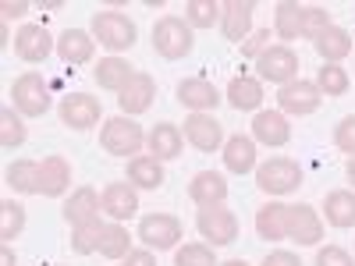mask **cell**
Here are the masks:
<instances>
[{"label":"cell","mask_w":355,"mask_h":266,"mask_svg":"<svg viewBox=\"0 0 355 266\" xmlns=\"http://www.w3.org/2000/svg\"><path fill=\"white\" fill-rule=\"evenodd\" d=\"M178 103L189 107L192 114H206L220 103V93H217V85L206 82V78H182L178 82Z\"/></svg>","instance_id":"e0dca14e"},{"label":"cell","mask_w":355,"mask_h":266,"mask_svg":"<svg viewBox=\"0 0 355 266\" xmlns=\"http://www.w3.org/2000/svg\"><path fill=\"white\" fill-rule=\"evenodd\" d=\"M224 167L231 174H249L256 170V139L249 135H231L224 142Z\"/></svg>","instance_id":"484cf974"},{"label":"cell","mask_w":355,"mask_h":266,"mask_svg":"<svg viewBox=\"0 0 355 266\" xmlns=\"http://www.w3.org/2000/svg\"><path fill=\"white\" fill-rule=\"evenodd\" d=\"M0 266H18V256L11 252V245H4V252H0Z\"/></svg>","instance_id":"7dc6e473"},{"label":"cell","mask_w":355,"mask_h":266,"mask_svg":"<svg viewBox=\"0 0 355 266\" xmlns=\"http://www.w3.org/2000/svg\"><path fill=\"white\" fill-rule=\"evenodd\" d=\"M189 199L199 206V210H206V206H224V199H227L224 174H217V170H199L192 181H189Z\"/></svg>","instance_id":"ac0fdd59"},{"label":"cell","mask_w":355,"mask_h":266,"mask_svg":"<svg viewBox=\"0 0 355 266\" xmlns=\"http://www.w3.org/2000/svg\"><path fill=\"white\" fill-rule=\"evenodd\" d=\"M71 185V167L64 157H46L40 163V195L46 199H61Z\"/></svg>","instance_id":"7402d4cb"},{"label":"cell","mask_w":355,"mask_h":266,"mask_svg":"<svg viewBox=\"0 0 355 266\" xmlns=\"http://www.w3.org/2000/svg\"><path fill=\"white\" fill-rule=\"evenodd\" d=\"M21 142H25L21 114H15V107H4L0 110V145H4V150H18Z\"/></svg>","instance_id":"74e56055"},{"label":"cell","mask_w":355,"mask_h":266,"mask_svg":"<svg viewBox=\"0 0 355 266\" xmlns=\"http://www.w3.org/2000/svg\"><path fill=\"white\" fill-rule=\"evenodd\" d=\"M53 50V39L43 25H21L15 36V53L21 57L25 64H43Z\"/></svg>","instance_id":"5bb4252c"},{"label":"cell","mask_w":355,"mask_h":266,"mask_svg":"<svg viewBox=\"0 0 355 266\" xmlns=\"http://www.w3.org/2000/svg\"><path fill=\"white\" fill-rule=\"evenodd\" d=\"M224 18V4L217 0H189L185 4V21L192 28H214Z\"/></svg>","instance_id":"836d02e7"},{"label":"cell","mask_w":355,"mask_h":266,"mask_svg":"<svg viewBox=\"0 0 355 266\" xmlns=\"http://www.w3.org/2000/svg\"><path fill=\"white\" fill-rule=\"evenodd\" d=\"M100 100L96 96H85V93H71L61 100V121L75 132H85V128H93L100 121Z\"/></svg>","instance_id":"4fadbf2b"},{"label":"cell","mask_w":355,"mask_h":266,"mask_svg":"<svg viewBox=\"0 0 355 266\" xmlns=\"http://www.w3.org/2000/svg\"><path fill=\"white\" fill-rule=\"evenodd\" d=\"M192 46H196L192 25L182 15H164L153 25V50L164 57V61H182V57L192 53Z\"/></svg>","instance_id":"6da1fadb"},{"label":"cell","mask_w":355,"mask_h":266,"mask_svg":"<svg viewBox=\"0 0 355 266\" xmlns=\"http://www.w3.org/2000/svg\"><path fill=\"white\" fill-rule=\"evenodd\" d=\"M103 227H107V224H100V217L85 220V224H78V227H71V249H75L78 256L100 252V238H103Z\"/></svg>","instance_id":"e575fe53"},{"label":"cell","mask_w":355,"mask_h":266,"mask_svg":"<svg viewBox=\"0 0 355 266\" xmlns=\"http://www.w3.org/2000/svg\"><path fill=\"white\" fill-rule=\"evenodd\" d=\"M288 217H291V206L266 202L263 210L256 213V234L263 242H284L288 238Z\"/></svg>","instance_id":"44dd1931"},{"label":"cell","mask_w":355,"mask_h":266,"mask_svg":"<svg viewBox=\"0 0 355 266\" xmlns=\"http://www.w3.org/2000/svg\"><path fill=\"white\" fill-rule=\"evenodd\" d=\"M263 266H302V259L299 256H295V252H270V256H266L263 259Z\"/></svg>","instance_id":"ee69618b"},{"label":"cell","mask_w":355,"mask_h":266,"mask_svg":"<svg viewBox=\"0 0 355 266\" xmlns=\"http://www.w3.org/2000/svg\"><path fill=\"white\" fill-rule=\"evenodd\" d=\"M323 213L331 227H355V192L352 188H334L323 199Z\"/></svg>","instance_id":"f1b7e54d"},{"label":"cell","mask_w":355,"mask_h":266,"mask_svg":"<svg viewBox=\"0 0 355 266\" xmlns=\"http://www.w3.org/2000/svg\"><path fill=\"white\" fill-rule=\"evenodd\" d=\"M61 217H64V224H71V227H78V224H85V220L100 217V195H96V188H93V185L75 188L71 199L64 202Z\"/></svg>","instance_id":"603a6c76"},{"label":"cell","mask_w":355,"mask_h":266,"mask_svg":"<svg viewBox=\"0 0 355 266\" xmlns=\"http://www.w3.org/2000/svg\"><path fill=\"white\" fill-rule=\"evenodd\" d=\"M125 266H157L153 249H132V252L125 256Z\"/></svg>","instance_id":"f6af8a7d"},{"label":"cell","mask_w":355,"mask_h":266,"mask_svg":"<svg viewBox=\"0 0 355 266\" xmlns=\"http://www.w3.org/2000/svg\"><path fill=\"white\" fill-rule=\"evenodd\" d=\"M323 238V220L313 210L309 202L291 206V217H288V242H299V245H316Z\"/></svg>","instance_id":"9a60e30c"},{"label":"cell","mask_w":355,"mask_h":266,"mask_svg":"<svg viewBox=\"0 0 355 266\" xmlns=\"http://www.w3.org/2000/svg\"><path fill=\"white\" fill-rule=\"evenodd\" d=\"M327 25H334L327 8L323 4H306V11H302V39H316Z\"/></svg>","instance_id":"ab89813d"},{"label":"cell","mask_w":355,"mask_h":266,"mask_svg":"<svg viewBox=\"0 0 355 266\" xmlns=\"http://www.w3.org/2000/svg\"><path fill=\"white\" fill-rule=\"evenodd\" d=\"M313 46L323 57V64H341L345 57L352 53V36H348V28H341V25H327L313 39Z\"/></svg>","instance_id":"cb8c5ba5"},{"label":"cell","mask_w":355,"mask_h":266,"mask_svg":"<svg viewBox=\"0 0 355 266\" xmlns=\"http://www.w3.org/2000/svg\"><path fill=\"white\" fill-rule=\"evenodd\" d=\"M256 185L266 195H288L302 185V167L288 157H274L256 167Z\"/></svg>","instance_id":"277c9868"},{"label":"cell","mask_w":355,"mask_h":266,"mask_svg":"<svg viewBox=\"0 0 355 266\" xmlns=\"http://www.w3.org/2000/svg\"><path fill=\"white\" fill-rule=\"evenodd\" d=\"M21 231H25V206L15 199H4L0 202V238L15 242Z\"/></svg>","instance_id":"8d00e7d4"},{"label":"cell","mask_w":355,"mask_h":266,"mask_svg":"<svg viewBox=\"0 0 355 266\" xmlns=\"http://www.w3.org/2000/svg\"><path fill=\"white\" fill-rule=\"evenodd\" d=\"M174 266H217V259L206 242H189L174 252Z\"/></svg>","instance_id":"f35d334b"},{"label":"cell","mask_w":355,"mask_h":266,"mask_svg":"<svg viewBox=\"0 0 355 266\" xmlns=\"http://www.w3.org/2000/svg\"><path fill=\"white\" fill-rule=\"evenodd\" d=\"M139 238L146 249H157V252H167L182 242V220L174 213H146L139 220Z\"/></svg>","instance_id":"ba28073f"},{"label":"cell","mask_w":355,"mask_h":266,"mask_svg":"<svg viewBox=\"0 0 355 266\" xmlns=\"http://www.w3.org/2000/svg\"><path fill=\"white\" fill-rule=\"evenodd\" d=\"M57 53H61L64 64H89L96 53V39H93V33H85V28H68V33H61V39H57Z\"/></svg>","instance_id":"d6986e66"},{"label":"cell","mask_w":355,"mask_h":266,"mask_svg":"<svg viewBox=\"0 0 355 266\" xmlns=\"http://www.w3.org/2000/svg\"><path fill=\"white\" fill-rule=\"evenodd\" d=\"M185 139L199 153H214L224 145V128L214 114H189L185 117Z\"/></svg>","instance_id":"7c38bea8"},{"label":"cell","mask_w":355,"mask_h":266,"mask_svg":"<svg viewBox=\"0 0 355 266\" xmlns=\"http://www.w3.org/2000/svg\"><path fill=\"white\" fill-rule=\"evenodd\" d=\"M220 28L231 43H245L252 36V4H242V0H231L224 4V18H220Z\"/></svg>","instance_id":"4316f807"},{"label":"cell","mask_w":355,"mask_h":266,"mask_svg":"<svg viewBox=\"0 0 355 266\" xmlns=\"http://www.w3.org/2000/svg\"><path fill=\"white\" fill-rule=\"evenodd\" d=\"M220 266H249L245 259H227V263H220Z\"/></svg>","instance_id":"681fc988"},{"label":"cell","mask_w":355,"mask_h":266,"mask_svg":"<svg viewBox=\"0 0 355 266\" xmlns=\"http://www.w3.org/2000/svg\"><path fill=\"white\" fill-rule=\"evenodd\" d=\"M100 145L110 153V157H132L146 145V132L142 125H135L132 117H110L103 121V132H100Z\"/></svg>","instance_id":"3957f363"},{"label":"cell","mask_w":355,"mask_h":266,"mask_svg":"<svg viewBox=\"0 0 355 266\" xmlns=\"http://www.w3.org/2000/svg\"><path fill=\"white\" fill-rule=\"evenodd\" d=\"M11 96H15V110L21 117H43L50 110V85L36 71H25L21 78H15Z\"/></svg>","instance_id":"5b68a950"},{"label":"cell","mask_w":355,"mask_h":266,"mask_svg":"<svg viewBox=\"0 0 355 266\" xmlns=\"http://www.w3.org/2000/svg\"><path fill=\"white\" fill-rule=\"evenodd\" d=\"M153 96H157V82L153 75H146V71H135L132 82L117 93V103H121V114L125 117H139L153 107Z\"/></svg>","instance_id":"30bf717a"},{"label":"cell","mask_w":355,"mask_h":266,"mask_svg":"<svg viewBox=\"0 0 355 266\" xmlns=\"http://www.w3.org/2000/svg\"><path fill=\"white\" fill-rule=\"evenodd\" d=\"M164 181H167V174H164V163L157 157L142 153V157H132L128 160V185L146 188V192H157Z\"/></svg>","instance_id":"d4e9b609"},{"label":"cell","mask_w":355,"mask_h":266,"mask_svg":"<svg viewBox=\"0 0 355 266\" xmlns=\"http://www.w3.org/2000/svg\"><path fill=\"white\" fill-rule=\"evenodd\" d=\"M316 266H355V259L341 245H327V249L316 252Z\"/></svg>","instance_id":"7bdbcfd3"},{"label":"cell","mask_w":355,"mask_h":266,"mask_svg":"<svg viewBox=\"0 0 355 266\" xmlns=\"http://www.w3.org/2000/svg\"><path fill=\"white\" fill-rule=\"evenodd\" d=\"M196 231L206 238V245H231L239 238V217L227 206H206L196 217Z\"/></svg>","instance_id":"52a82bcc"},{"label":"cell","mask_w":355,"mask_h":266,"mask_svg":"<svg viewBox=\"0 0 355 266\" xmlns=\"http://www.w3.org/2000/svg\"><path fill=\"white\" fill-rule=\"evenodd\" d=\"M0 11H4V21H15V18H25L28 11H33V8H28V4H21V0H15V4L8 0V4L0 8Z\"/></svg>","instance_id":"bcb514c9"},{"label":"cell","mask_w":355,"mask_h":266,"mask_svg":"<svg viewBox=\"0 0 355 266\" xmlns=\"http://www.w3.org/2000/svg\"><path fill=\"white\" fill-rule=\"evenodd\" d=\"M274 43H270V28H256V33L242 43V57H249V61H256L259 53H266Z\"/></svg>","instance_id":"b9f144b4"},{"label":"cell","mask_w":355,"mask_h":266,"mask_svg":"<svg viewBox=\"0 0 355 266\" xmlns=\"http://www.w3.org/2000/svg\"><path fill=\"white\" fill-rule=\"evenodd\" d=\"M132 75H135V68L128 61H121V57H103V61L96 64V71H93L96 85L107 89V93H121V89L132 82Z\"/></svg>","instance_id":"83f0119b"},{"label":"cell","mask_w":355,"mask_h":266,"mask_svg":"<svg viewBox=\"0 0 355 266\" xmlns=\"http://www.w3.org/2000/svg\"><path fill=\"white\" fill-rule=\"evenodd\" d=\"M334 145L341 153H352L355 157V114H348V117H341L338 121V128H334Z\"/></svg>","instance_id":"60d3db41"},{"label":"cell","mask_w":355,"mask_h":266,"mask_svg":"<svg viewBox=\"0 0 355 266\" xmlns=\"http://www.w3.org/2000/svg\"><path fill=\"white\" fill-rule=\"evenodd\" d=\"M4 177L15 192L33 195V192H40V160H15Z\"/></svg>","instance_id":"4dcf8cb0"},{"label":"cell","mask_w":355,"mask_h":266,"mask_svg":"<svg viewBox=\"0 0 355 266\" xmlns=\"http://www.w3.org/2000/svg\"><path fill=\"white\" fill-rule=\"evenodd\" d=\"M348 181H352V185H355V157H352V160H348Z\"/></svg>","instance_id":"c3c4849f"},{"label":"cell","mask_w":355,"mask_h":266,"mask_svg":"<svg viewBox=\"0 0 355 266\" xmlns=\"http://www.w3.org/2000/svg\"><path fill=\"white\" fill-rule=\"evenodd\" d=\"M128 252H132V234H128V227L117 224V220H110V224L103 227V238H100V256H107V259H125Z\"/></svg>","instance_id":"d6a6232c"},{"label":"cell","mask_w":355,"mask_h":266,"mask_svg":"<svg viewBox=\"0 0 355 266\" xmlns=\"http://www.w3.org/2000/svg\"><path fill=\"white\" fill-rule=\"evenodd\" d=\"M277 103H281V114L306 117V114H316V110H320L323 93L316 89V82L295 78V82H288V85H281V89H277Z\"/></svg>","instance_id":"9c48e42d"},{"label":"cell","mask_w":355,"mask_h":266,"mask_svg":"<svg viewBox=\"0 0 355 266\" xmlns=\"http://www.w3.org/2000/svg\"><path fill=\"white\" fill-rule=\"evenodd\" d=\"M100 210L110 217V220H132L135 213H139V192H135V185H128V181H114V185H107L103 192H100Z\"/></svg>","instance_id":"8fae6325"},{"label":"cell","mask_w":355,"mask_h":266,"mask_svg":"<svg viewBox=\"0 0 355 266\" xmlns=\"http://www.w3.org/2000/svg\"><path fill=\"white\" fill-rule=\"evenodd\" d=\"M227 103L234 110H259L263 103V82L249 78V75H234L227 85Z\"/></svg>","instance_id":"f546056e"},{"label":"cell","mask_w":355,"mask_h":266,"mask_svg":"<svg viewBox=\"0 0 355 266\" xmlns=\"http://www.w3.org/2000/svg\"><path fill=\"white\" fill-rule=\"evenodd\" d=\"M316 89L323 96H345L352 89V78H348V71L341 64H323L316 71Z\"/></svg>","instance_id":"d590c367"},{"label":"cell","mask_w":355,"mask_h":266,"mask_svg":"<svg viewBox=\"0 0 355 266\" xmlns=\"http://www.w3.org/2000/svg\"><path fill=\"white\" fill-rule=\"evenodd\" d=\"M89 33H93V39H100V46H107L110 53H121V50H132L135 46L139 28L121 11H96L93 15V25H89Z\"/></svg>","instance_id":"7a4b0ae2"},{"label":"cell","mask_w":355,"mask_h":266,"mask_svg":"<svg viewBox=\"0 0 355 266\" xmlns=\"http://www.w3.org/2000/svg\"><path fill=\"white\" fill-rule=\"evenodd\" d=\"M252 139L263 142V145H274V150H281V145L291 142V125L288 117L281 110H259L252 117Z\"/></svg>","instance_id":"2e32d148"},{"label":"cell","mask_w":355,"mask_h":266,"mask_svg":"<svg viewBox=\"0 0 355 266\" xmlns=\"http://www.w3.org/2000/svg\"><path fill=\"white\" fill-rule=\"evenodd\" d=\"M146 145H150V157H157L160 163L164 160H178L182 157V150H185V135H182V128L178 125H153V132L146 135Z\"/></svg>","instance_id":"ffe728a7"},{"label":"cell","mask_w":355,"mask_h":266,"mask_svg":"<svg viewBox=\"0 0 355 266\" xmlns=\"http://www.w3.org/2000/svg\"><path fill=\"white\" fill-rule=\"evenodd\" d=\"M302 11H306V4H277L274 36L277 39H302Z\"/></svg>","instance_id":"1f68e13d"},{"label":"cell","mask_w":355,"mask_h":266,"mask_svg":"<svg viewBox=\"0 0 355 266\" xmlns=\"http://www.w3.org/2000/svg\"><path fill=\"white\" fill-rule=\"evenodd\" d=\"M256 71L263 82H274V85H288L299 78V53H295L288 43H274L266 53L256 57Z\"/></svg>","instance_id":"8992f818"},{"label":"cell","mask_w":355,"mask_h":266,"mask_svg":"<svg viewBox=\"0 0 355 266\" xmlns=\"http://www.w3.org/2000/svg\"><path fill=\"white\" fill-rule=\"evenodd\" d=\"M57 266H61V263H57Z\"/></svg>","instance_id":"f907efd6"}]
</instances>
